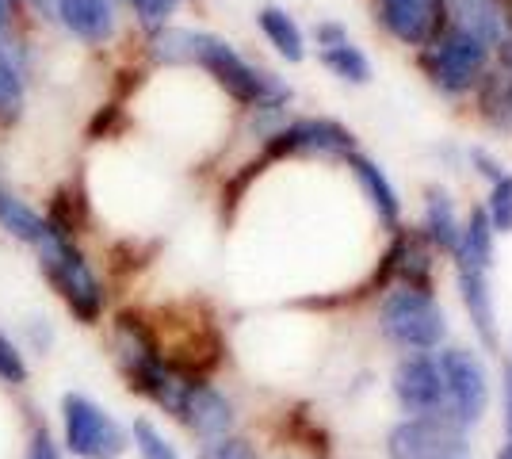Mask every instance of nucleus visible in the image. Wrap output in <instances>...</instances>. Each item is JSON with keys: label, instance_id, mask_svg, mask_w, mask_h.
Segmentation results:
<instances>
[{"label": "nucleus", "instance_id": "obj_25", "mask_svg": "<svg viewBox=\"0 0 512 459\" xmlns=\"http://www.w3.org/2000/svg\"><path fill=\"white\" fill-rule=\"evenodd\" d=\"M54 337H58V329L50 318L43 314H35V318H23L20 322V349H31L35 356H50L54 349Z\"/></svg>", "mask_w": 512, "mask_h": 459}, {"label": "nucleus", "instance_id": "obj_17", "mask_svg": "<svg viewBox=\"0 0 512 459\" xmlns=\"http://www.w3.org/2000/svg\"><path fill=\"white\" fill-rule=\"evenodd\" d=\"M0 230L8 234L12 241H20V245H39L46 238V219L39 207H31L20 192H12L4 180H0Z\"/></svg>", "mask_w": 512, "mask_h": 459}, {"label": "nucleus", "instance_id": "obj_6", "mask_svg": "<svg viewBox=\"0 0 512 459\" xmlns=\"http://www.w3.org/2000/svg\"><path fill=\"white\" fill-rule=\"evenodd\" d=\"M436 364L448 387V421L459 429L478 425L490 410V375L482 360L470 349H444L436 352Z\"/></svg>", "mask_w": 512, "mask_h": 459}, {"label": "nucleus", "instance_id": "obj_16", "mask_svg": "<svg viewBox=\"0 0 512 459\" xmlns=\"http://www.w3.org/2000/svg\"><path fill=\"white\" fill-rule=\"evenodd\" d=\"M497 54H501L497 66L486 69V77H482V111L493 127L512 131V35Z\"/></svg>", "mask_w": 512, "mask_h": 459}, {"label": "nucleus", "instance_id": "obj_15", "mask_svg": "<svg viewBox=\"0 0 512 459\" xmlns=\"http://www.w3.org/2000/svg\"><path fill=\"white\" fill-rule=\"evenodd\" d=\"M344 161H348V169H352V176H356V184L363 188L367 203L375 207L379 222L390 226V230H398V219H402V199H398V192H394V184L386 180L383 169H379L371 157H363V153H348Z\"/></svg>", "mask_w": 512, "mask_h": 459}, {"label": "nucleus", "instance_id": "obj_18", "mask_svg": "<svg viewBox=\"0 0 512 459\" xmlns=\"http://www.w3.org/2000/svg\"><path fill=\"white\" fill-rule=\"evenodd\" d=\"M195 43H199L195 27L165 23V27H153L150 35H146V54L157 66H195Z\"/></svg>", "mask_w": 512, "mask_h": 459}, {"label": "nucleus", "instance_id": "obj_1", "mask_svg": "<svg viewBox=\"0 0 512 459\" xmlns=\"http://www.w3.org/2000/svg\"><path fill=\"white\" fill-rule=\"evenodd\" d=\"M35 257H39V272L46 276V284L54 287V295L69 310V318L81 326H96L104 318L107 291L96 264L88 261V253L77 245V238L46 230V238L35 245Z\"/></svg>", "mask_w": 512, "mask_h": 459}, {"label": "nucleus", "instance_id": "obj_5", "mask_svg": "<svg viewBox=\"0 0 512 459\" xmlns=\"http://www.w3.org/2000/svg\"><path fill=\"white\" fill-rule=\"evenodd\" d=\"M379 326H383L386 341L406 352H432L440 349L444 333H448V318L440 303L432 299V291L421 287H394L383 299L379 310Z\"/></svg>", "mask_w": 512, "mask_h": 459}, {"label": "nucleus", "instance_id": "obj_11", "mask_svg": "<svg viewBox=\"0 0 512 459\" xmlns=\"http://www.w3.org/2000/svg\"><path fill=\"white\" fill-rule=\"evenodd\" d=\"M119 4L123 0H54L50 20L77 43L107 46L119 35Z\"/></svg>", "mask_w": 512, "mask_h": 459}, {"label": "nucleus", "instance_id": "obj_31", "mask_svg": "<svg viewBox=\"0 0 512 459\" xmlns=\"http://www.w3.org/2000/svg\"><path fill=\"white\" fill-rule=\"evenodd\" d=\"M20 4L23 0H0V35L20 27Z\"/></svg>", "mask_w": 512, "mask_h": 459}, {"label": "nucleus", "instance_id": "obj_4", "mask_svg": "<svg viewBox=\"0 0 512 459\" xmlns=\"http://www.w3.org/2000/svg\"><path fill=\"white\" fill-rule=\"evenodd\" d=\"M493 62V50L482 39H474L470 31L455 27V23H440V31L432 35V43L421 54L428 81L448 92V96H463L474 85H482L486 69Z\"/></svg>", "mask_w": 512, "mask_h": 459}, {"label": "nucleus", "instance_id": "obj_13", "mask_svg": "<svg viewBox=\"0 0 512 459\" xmlns=\"http://www.w3.org/2000/svg\"><path fill=\"white\" fill-rule=\"evenodd\" d=\"M444 23L470 31L490 50H501L512 35L509 12L501 8V0H444Z\"/></svg>", "mask_w": 512, "mask_h": 459}, {"label": "nucleus", "instance_id": "obj_9", "mask_svg": "<svg viewBox=\"0 0 512 459\" xmlns=\"http://www.w3.org/2000/svg\"><path fill=\"white\" fill-rule=\"evenodd\" d=\"M268 157H348L356 153L352 131L337 119H295L264 138Z\"/></svg>", "mask_w": 512, "mask_h": 459}, {"label": "nucleus", "instance_id": "obj_22", "mask_svg": "<svg viewBox=\"0 0 512 459\" xmlns=\"http://www.w3.org/2000/svg\"><path fill=\"white\" fill-rule=\"evenodd\" d=\"M130 444L138 448L142 459H184L176 452V444L157 429L153 417H134V421H130Z\"/></svg>", "mask_w": 512, "mask_h": 459}, {"label": "nucleus", "instance_id": "obj_30", "mask_svg": "<svg viewBox=\"0 0 512 459\" xmlns=\"http://www.w3.org/2000/svg\"><path fill=\"white\" fill-rule=\"evenodd\" d=\"M470 161H474V165H478V173L486 176V180H501V176H505V165H501V161H497V157H490V153L486 150H470Z\"/></svg>", "mask_w": 512, "mask_h": 459}, {"label": "nucleus", "instance_id": "obj_14", "mask_svg": "<svg viewBox=\"0 0 512 459\" xmlns=\"http://www.w3.org/2000/svg\"><path fill=\"white\" fill-rule=\"evenodd\" d=\"M455 272H459V291H463V306H467L470 314V326L478 329V337H482L486 349H497V306H493V291H490V268L455 261Z\"/></svg>", "mask_w": 512, "mask_h": 459}, {"label": "nucleus", "instance_id": "obj_2", "mask_svg": "<svg viewBox=\"0 0 512 459\" xmlns=\"http://www.w3.org/2000/svg\"><path fill=\"white\" fill-rule=\"evenodd\" d=\"M195 66L203 69L234 104L249 111H283L291 100V88L283 85V77L253 66L234 43H226L222 35H211V31H199Z\"/></svg>", "mask_w": 512, "mask_h": 459}, {"label": "nucleus", "instance_id": "obj_21", "mask_svg": "<svg viewBox=\"0 0 512 459\" xmlns=\"http://www.w3.org/2000/svg\"><path fill=\"white\" fill-rule=\"evenodd\" d=\"M321 62L329 73H337L348 85H367L371 81V62L360 46L352 39H341V43H325L321 46Z\"/></svg>", "mask_w": 512, "mask_h": 459}, {"label": "nucleus", "instance_id": "obj_20", "mask_svg": "<svg viewBox=\"0 0 512 459\" xmlns=\"http://www.w3.org/2000/svg\"><path fill=\"white\" fill-rule=\"evenodd\" d=\"M425 230H428V241H432L440 253H455V241H459L463 219H459V211H455L451 196L448 192H440V188H432V192H428Z\"/></svg>", "mask_w": 512, "mask_h": 459}, {"label": "nucleus", "instance_id": "obj_8", "mask_svg": "<svg viewBox=\"0 0 512 459\" xmlns=\"http://www.w3.org/2000/svg\"><path fill=\"white\" fill-rule=\"evenodd\" d=\"M394 398L406 417H448V387L436 364V352H409L394 368Z\"/></svg>", "mask_w": 512, "mask_h": 459}, {"label": "nucleus", "instance_id": "obj_12", "mask_svg": "<svg viewBox=\"0 0 512 459\" xmlns=\"http://www.w3.org/2000/svg\"><path fill=\"white\" fill-rule=\"evenodd\" d=\"M444 4L440 0H379L383 27L406 46H428L432 35L444 23Z\"/></svg>", "mask_w": 512, "mask_h": 459}, {"label": "nucleus", "instance_id": "obj_26", "mask_svg": "<svg viewBox=\"0 0 512 459\" xmlns=\"http://www.w3.org/2000/svg\"><path fill=\"white\" fill-rule=\"evenodd\" d=\"M123 4L134 12V20L142 23L146 31H153V27L172 23V16L180 12V4H184V0H123Z\"/></svg>", "mask_w": 512, "mask_h": 459}, {"label": "nucleus", "instance_id": "obj_3", "mask_svg": "<svg viewBox=\"0 0 512 459\" xmlns=\"http://www.w3.org/2000/svg\"><path fill=\"white\" fill-rule=\"evenodd\" d=\"M62 452L73 459H119L130 448V429L85 391L58 398Z\"/></svg>", "mask_w": 512, "mask_h": 459}, {"label": "nucleus", "instance_id": "obj_27", "mask_svg": "<svg viewBox=\"0 0 512 459\" xmlns=\"http://www.w3.org/2000/svg\"><path fill=\"white\" fill-rule=\"evenodd\" d=\"M199 459H260L249 437H237V433H226V437L203 440L199 448Z\"/></svg>", "mask_w": 512, "mask_h": 459}, {"label": "nucleus", "instance_id": "obj_7", "mask_svg": "<svg viewBox=\"0 0 512 459\" xmlns=\"http://www.w3.org/2000/svg\"><path fill=\"white\" fill-rule=\"evenodd\" d=\"M390 459H467V429L451 425L448 417H406L386 437Z\"/></svg>", "mask_w": 512, "mask_h": 459}, {"label": "nucleus", "instance_id": "obj_19", "mask_svg": "<svg viewBox=\"0 0 512 459\" xmlns=\"http://www.w3.org/2000/svg\"><path fill=\"white\" fill-rule=\"evenodd\" d=\"M256 23H260L264 39L276 46L279 58H287V62H302L306 58V39H302V27L295 23L291 12H283L279 4H264L256 12Z\"/></svg>", "mask_w": 512, "mask_h": 459}, {"label": "nucleus", "instance_id": "obj_10", "mask_svg": "<svg viewBox=\"0 0 512 459\" xmlns=\"http://www.w3.org/2000/svg\"><path fill=\"white\" fill-rule=\"evenodd\" d=\"M176 421L199 440L226 437V433H234V402L218 391L214 383L192 375L188 387H184V398H180Z\"/></svg>", "mask_w": 512, "mask_h": 459}, {"label": "nucleus", "instance_id": "obj_23", "mask_svg": "<svg viewBox=\"0 0 512 459\" xmlns=\"http://www.w3.org/2000/svg\"><path fill=\"white\" fill-rule=\"evenodd\" d=\"M27 379H31V368H27V360H23L20 341L0 329V387L20 391V387H27Z\"/></svg>", "mask_w": 512, "mask_h": 459}, {"label": "nucleus", "instance_id": "obj_29", "mask_svg": "<svg viewBox=\"0 0 512 459\" xmlns=\"http://www.w3.org/2000/svg\"><path fill=\"white\" fill-rule=\"evenodd\" d=\"M505 444H501V452L497 459H512V364L505 368Z\"/></svg>", "mask_w": 512, "mask_h": 459}, {"label": "nucleus", "instance_id": "obj_24", "mask_svg": "<svg viewBox=\"0 0 512 459\" xmlns=\"http://www.w3.org/2000/svg\"><path fill=\"white\" fill-rule=\"evenodd\" d=\"M497 234H512V173L490 184V203L482 207Z\"/></svg>", "mask_w": 512, "mask_h": 459}, {"label": "nucleus", "instance_id": "obj_28", "mask_svg": "<svg viewBox=\"0 0 512 459\" xmlns=\"http://www.w3.org/2000/svg\"><path fill=\"white\" fill-rule=\"evenodd\" d=\"M23 444H27V448H23V459H62V444L54 440V433L46 429L43 421L31 425V433H27Z\"/></svg>", "mask_w": 512, "mask_h": 459}]
</instances>
